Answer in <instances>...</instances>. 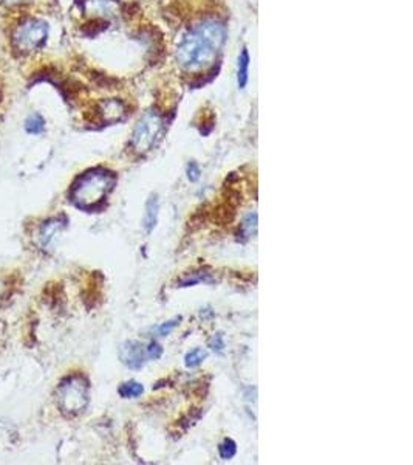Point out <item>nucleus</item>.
Listing matches in <instances>:
<instances>
[{
	"mask_svg": "<svg viewBox=\"0 0 413 465\" xmlns=\"http://www.w3.org/2000/svg\"><path fill=\"white\" fill-rule=\"evenodd\" d=\"M224 41L226 29L220 21H203L187 31L178 42L175 59L186 71H199L209 67L217 59Z\"/></svg>",
	"mask_w": 413,
	"mask_h": 465,
	"instance_id": "obj_1",
	"label": "nucleus"
},
{
	"mask_svg": "<svg viewBox=\"0 0 413 465\" xmlns=\"http://www.w3.org/2000/svg\"><path fill=\"white\" fill-rule=\"evenodd\" d=\"M116 183V177L112 171L103 168H95L76 178L71 188V202L80 210H95L100 207L109 195Z\"/></svg>",
	"mask_w": 413,
	"mask_h": 465,
	"instance_id": "obj_2",
	"label": "nucleus"
},
{
	"mask_svg": "<svg viewBox=\"0 0 413 465\" xmlns=\"http://www.w3.org/2000/svg\"><path fill=\"white\" fill-rule=\"evenodd\" d=\"M58 405L68 416H76L88 405V382L83 375H70L58 388Z\"/></svg>",
	"mask_w": 413,
	"mask_h": 465,
	"instance_id": "obj_3",
	"label": "nucleus"
},
{
	"mask_svg": "<svg viewBox=\"0 0 413 465\" xmlns=\"http://www.w3.org/2000/svg\"><path fill=\"white\" fill-rule=\"evenodd\" d=\"M164 129V120L157 111H149L133 129L130 145L137 154H146L157 145L161 132Z\"/></svg>",
	"mask_w": 413,
	"mask_h": 465,
	"instance_id": "obj_4",
	"label": "nucleus"
},
{
	"mask_svg": "<svg viewBox=\"0 0 413 465\" xmlns=\"http://www.w3.org/2000/svg\"><path fill=\"white\" fill-rule=\"evenodd\" d=\"M48 36V25L39 19H26L14 30L13 41L14 47L28 53L39 48Z\"/></svg>",
	"mask_w": 413,
	"mask_h": 465,
	"instance_id": "obj_5",
	"label": "nucleus"
},
{
	"mask_svg": "<svg viewBox=\"0 0 413 465\" xmlns=\"http://www.w3.org/2000/svg\"><path fill=\"white\" fill-rule=\"evenodd\" d=\"M78 4L84 13L98 17H115L120 11L118 0H78Z\"/></svg>",
	"mask_w": 413,
	"mask_h": 465,
	"instance_id": "obj_6",
	"label": "nucleus"
},
{
	"mask_svg": "<svg viewBox=\"0 0 413 465\" xmlns=\"http://www.w3.org/2000/svg\"><path fill=\"white\" fill-rule=\"evenodd\" d=\"M146 349L138 342H127L121 346L120 359L130 369H140L146 362Z\"/></svg>",
	"mask_w": 413,
	"mask_h": 465,
	"instance_id": "obj_7",
	"label": "nucleus"
},
{
	"mask_svg": "<svg viewBox=\"0 0 413 465\" xmlns=\"http://www.w3.org/2000/svg\"><path fill=\"white\" fill-rule=\"evenodd\" d=\"M125 106L120 100H107L100 106L101 120L107 124H113L121 121L125 116Z\"/></svg>",
	"mask_w": 413,
	"mask_h": 465,
	"instance_id": "obj_8",
	"label": "nucleus"
},
{
	"mask_svg": "<svg viewBox=\"0 0 413 465\" xmlns=\"http://www.w3.org/2000/svg\"><path fill=\"white\" fill-rule=\"evenodd\" d=\"M66 228V219L56 218V219H50L43 223L39 231V242L43 248H47L53 239L56 237V235Z\"/></svg>",
	"mask_w": 413,
	"mask_h": 465,
	"instance_id": "obj_9",
	"label": "nucleus"
},
{
	"mask_svg": "<svg viewBox=\"0 0 413 465\" xmlns=\"http://www.w3.org/2000/svg\"><path fill=\"white\" fill-rule=\"evenodd\" d=\"M158 219V198L150 195V199L146 203V214H145V230L150 232L157 225Z\"/></svg>",
	"mask_w": 413,
	"mask_h": 465,
	"instance_id": "obj_10",
	"label": "nucleus"
},
{
	"mask_svg": "<svg viewBox=\"0 0 413 465\" xmlns=\"http://www.w3.org/2000/svg\"><path fill=\"white\" fill-rule=\"evenodd\" d=\"M249 79V53L244 48L239 58V68H237V83L240 88H245Z\"/></svg>",
	"mask_w": 413,
	"mask_h": 465,
	"instance_id": "obj_11",
	"label": "nucleus"
},
{
	"mask_svg": "<svg viewBox=\"0 0 413 465\" xmlns=\"http://www.w3.org/2000/svg\"><path fill=\"white\" fill-rule=\"evenodd\" d=\"M43 128H45V121L39 113H33L25 121V131L31 133V136H39V133L43 132Z\"/></svg>",
	"mask_w": 413,
	"mask_h": 465,
	"instance_id": "obj_12",
	"label": "nucleus"
},
{
	"mask_svg": "<svg viewBox=\"0 0 413 465\" xmlns=\"http://www.w3.org/2000/svg\"><path fill=\"white\" fill-rule=\"evenodd\" d=\"M142 384L138 382H127V383H122L120 387V396L124 399H133V397H138L142 394Z\"/></svg>",
	"mask_w": 413,
	"mask_h": 465,
	"instance_id": "obj_13",
	"label": "nucleus"
},
{
	"mask_svg": "<svg viewBox=\"0 0 413 465\" xmlns=\"http://www.w3.org/2000/svg\"><path fill=\"white\" fill-rule=\"evenodd\" d=\"M240 231L246 239L256 235V231H257V214L256 213H249L248 216L244 219V222L240 223Z\"/></svg>",
	"mask_w": 413,
	"mask_h": 465,
	"instance_id": "obj_14",
	"label": "nucleus"
},
{
	"mask_svg": "<svg viewBox=\"0 0 413 465\" xmlns=\"http://www.w3.org/2000/svg\"><path fill=\"white\" fill-rule=\"evenodd\" d=\"M204 359H206V352L203 351V349H194V351H191L186 355L184 363L187 368H195V366L202 364Z\"/></svg>",
	"mask_w": 413,
	"mask_h": 465,
	"instance_id": "obj_15",
	"label": "nucleus"
},
{
	"mask_svg": "<svg viewBox=\"0 0 413 465\" xmlns=\"http://www.w3.org/2000/svg\"><path fill=\"white\" fill-rule=\"evenodd\" d=\"M219 451H220L221 459H231V458H234V456H236L237 445H236L234 441L226 439V441H223V444H220Z\"/></svg>",
	"mask_w": 413,
	"mask_h": 465,
	"instance_id": "obj_16",
	"label": "nucleus"
},
{
	"mask_svg": "<svg viewBox=\"0 0 413 465\" xmlns=\"http://www.w3.org/2000/svg\"><path fill=\"white\" fill-rule=\"evenodd\" d=\"M179 321H182V317H178V318H174V320H170L167 321V323H163L160 327L155 329V332L157 335L160 337H163V335H169L170 332H172V330L179 325Z\"/></svg>",
	"mask_w": 413,
	"mask_h": 465,
	"instance_id": "obj_17",
	"label": "nucleus"
},
{
	"mask_svg": "<svg viewBox=\"0 0 413 465\" xmlns=\"http://www.w3.org/2000/svg\"><path fill=\"white\" fill-rule=\"evenodd\" d=\"M197 276H195V278H191V276H189V278H187V280H184L183 282H182V285H183V287H186V285H192V284H195V282H211L212 280L209 278V276H208V273H195Z\"/></svg>",
	"mask_w": 413,
	"mask_h": 465,
	"instance_id": "obj_18",
	"label": "nucleus"
},
{
	"mask_svg": "<svg viewBox=\"0 0 413 465\" xmlns=\"http://www.w3.org/2000/svg\"><path fill=\"white\" fill-rule=\"evenodd\" d=\"M146 354H147L149 359L157 360V359H160L161 354H163V347H161V346L157 344V343H150L149 347L146 349Z\"/></svg>",
	"mask_w": 413,
	"mask_h": 465,
	"instance_id": "obj_19",
	"label": "nucleus"
},
{
	"mask_svg": "<svg viewBox=\"0 0 413 465\" xmlns=\"http://www.w3.org/2000/svg\"><path fill=\"white\" fill-rule=\"evenodd\" d=\"M209 347L214 349V351H217V352H221V351H223L224 343H223V337H221V334L214 335V337L209 339Z\"/></svg>",
	"mask_w": 413,
	"mask_h": 465,
	"instance_id": "obj_20",
	"label": "nucleus"
},
{
	"mask_svg": "<svg viewBox=\"0 0 413 465\" xmlns=\"http://www.w3.org/2000/svg\"><path fill=\"white\" fill-rule=\"evenodd\" d=\"M187 173H189V178H191L192 182H195L197 178L200 177V169H199V166H197L195 163H191L189 166H187Z\"/></svg>",
	"mask_w": 413,
	"mask_h": 465,
	"instance_id": "obj_21",
	"label": "nucleus"
},
{
	"mask_svg": "<svg viewBox=\"0 0 413 465\" xmlns=\"http://www.w3.org/2000/svg\"><path fill=\"white\" fill-rule=\"evenodd\" d=\"M5 4H10V5H17V4H22L25 0H4Z\"/></svg>",
	"mask_w": 413,
	"mask_h": 465,
	"instance_id": "obj_22",
	"label": "nucleus"
}]
</instances>
